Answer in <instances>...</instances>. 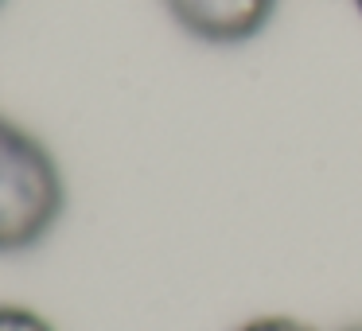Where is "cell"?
I'll list each match as a JSON object with an SVG mask.
<instances>
[{
    "mask_svg": "<svg viewBox=\"0 0 362 331\" xmlns=\"http://www.w3.org/2000/svg\"><path fill=\"white\" fill-rule=\"evenodd\" d=\"M66 183L47 144L0 117V253H24L59 226Z\"/></svg>",
    "mask_w": 362,
    "mask_h": 331,
    "instance_id": "6da1fadb",
    "label": "cell"
},
{
    "mask_svg": "<svg viewBox=\"0 0 362 331\" xmlns=\"http://www.w3.org/2000/svg\"><path fill=\"white\" fill-rule=\"evenodd\" d=\"M172 20L199 43L238 47L265 32L276 0H164Z\"/></svg>",
    "mask_w": 362,
    "mask_h": 331,
    "instance_id": "7a4b0ae2",
    "label": "cell"
},
{
    "mask_svg": "<svg viewBox=\"0 0 362 331\" xmlns=\"http://www.w3.org/2000/svg\"><path fill=\"white\" fill-rule=\"evenodd\" d=\"M0 331H55L40 312L20 304H0Z\"/></svg>",
    "mask_w": 362,
    "mask_h": 331,
    "instance_id": "3957f363",
    "label": "cell"
},
{
    "mask_svg": "<svg viewBox=\"0 0 362 331\" xmlns=\"http://www.w3.org/2000/svg\"><path fill=\"white\" fill-rule=\"evenodd\" d=\"M234 331H315L304 320H292V315H257V320H245Z\"/></svg>",
    "mask_w": 362,
    "mask_h": 331,
    "instance_id": "277c9868",
    "label": "cell"
},
{
    "mask_svg": "<svg viewBox=\"0 0 362 331\" xmlns=\"http://www.w3.org/2000/svg\"><path fill=\"white\" fill-rule=\"evenodd\" d=\"M346 331H362V323H354V327H346Z\"/></svg>",
    "mask_w": 362,
    "mask_h": 331,
    "instance_id": "5b68a950",
    "label": "cell"
},
{
    "mask_svg": "<svg viewBox=\"0 0 362 331\" xmlns=\"http://www.w3.org/2000/svg\"><path fill=\"white\" fill-rule=\"evenodd\" d=\"M354 8H358V12H362V0H354Z\"/></svg>",
    "mask_w": 362,
    "mask_h": 331,
    "instance_id": "8992f818",
    "label": "cell"
},
{
    "mask_svg": "<svg viewBox=\"0 0 362 331\" xmlns=\"http://www.w3.org/2000/svg\"><path fill=\"white\" fill-rule=\"evenodd\" d=\"M0 4H4V0H0Z\"/></svg>",
    "mask_w": 362,
    "mask_h": 331,
    "instance_id": "52a82bcc",
    "label": "cell"
}]
</instances>
